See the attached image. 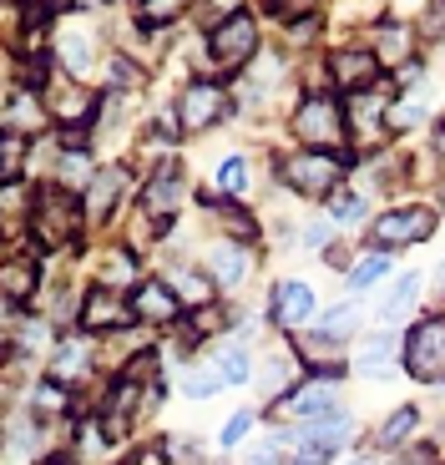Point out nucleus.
Segmentation results:
<instances>
[{"instance_id": "f257e3e1", "label": "nucleus", "mask_w": 445, "mask_h": 465, "mask_svg": "<svg viewBox=\"0 0 445 465\" xmlns=\"http://www.w3.org/2000/svg\"><path fill=\"white\" fill-rule=\"evenodd\" d=\"M405 370H410L420 384H440L445 380V314L410 329V339H405Z\"/></svg>"}, {"instance_id": "f03ea898", "label": "nucleus", "mask_w": 445, "mask_h": 465, "mask_svg": "<svg viewBox=\"0 0 445 465\" xmlns=\"http://www.w3.org/2000/svg\"><path fill=\"white\" fill-rule=\"evenodd\" d=\"M279 173H283V183H289V187L324 198V193L340 187L344 163L334 157V152H293V157H283V163H279Z\"/></svg>"}, {"instance_id": "7ed1b4c3", "label": "nucleus", "mask_w": 445, "mask_h": 465, "mask_svg": "<svg viewBox=\"0 0 445 465\" xmlns=\"http://www.w3.org/2000/svg\"><path fill=\"white\" fill-rule=\"evenodd\" d=\"M293 137H304L309 152H324V147H340L344 142V112L329 96H309L293 116Z\"/></svg>"}, {"instance_id": "20e7f679", "label": "nucleus", "mask_w": 445, "mask_h": 465, "mask_svg": "<svg viewBox=\"0 0 445 465\" xmlns=\"http://www.w3.org/2000/svg\"><path fill=\"white\" fill-rule=\"evenodd\" d=\"M430 232H435L430 208H395V213H385V218H375V223H370V238H375L380 248L420 243V238H430Z\"/></svg>"}, {"instance_id": "39448f33", "label": "nucleus", "mask_w": 445, "mask_h": 465, "mask_svg": "<svg viewBox=\"0 0 445 465\" xmlns=\"http://www.w3.org/2000/svg\"><path fill=\"white\" fill-rule=\"evenodd\" d=\"M76 203L66 198V193H46V198L35 203V232H41V243L46 248H61L76 238Z\"/></svg>"}, {"instance_id": "423d86ee", "label": "nucleus", "mask_w": 445, "mask_h": 465, "mask_svg": "<svg viewBox=\"0 0 445 465\" xmlns=\"http://www.w3.org/2000/svg\"><path fill=\"white\" fill-rule=\"evenodd\" d=\"M253 46H258V35H253V21H248V15H228V21L213 31V41H208V51H213L218 66H238V61H248Z\"/></svg>"}, {"instance_id": "0eeeda50", "label": "nucleus", "mask_w": 445, "mask_h": 465, "mask_svg": "<svg viewBox=\"0 0 445 465\" xmlns=\"http://www.w3.org/2000/svg\"><path fill=\"white\" fill-rule=\"evenodd\" d=\"M222 112H228V96L218 92V86H188L183 92V102H177V116H183V127L188 132H203L213 127V122H222Z\"/></svg>"}, {"instance_id": "6e6552de", "label": "nucleus", "mask_w": 445, "mask_h": 465, "mask_svg": "<svg viewBox=\"0 0 445 465\" xmlns=\"http://www.w3.org/2000/svg\"><path fill=\"white\" fill-rule=\"evenodd\" d=\"M127 319H132V303L122 299V293H112V289L86 293V303H82V329H86V334L117 329V324H127Z\"/></svg>"}, {"instance_id": "1a4fd4ad", "label": "nucleus", "mask_w": 445, "mask_h": 465, "mask_svg": "<svg viewBox=\"0 0 445 465\" xmlns=\"http://www.w3.org/2000/svg\"><path fill=\"white\" fill-rule=\"evenodd\" d=\"M273 314H279V324H304L309 314H314V293H309V283L289 279L273 289Z\"/></svg>"}, {"instance_id": "9d476101", "label": "nucleus", "mask_w": 445, "mask_h": 465, "mask_svg": "<svg viewBox=\"0 0 445 465\" xmlns=\"http://www.w3.org/2000/svg\"><path fill=\"white\" fill-rule=\"evenodd\" d=\"M132 309H137L142 319H153V324H167V319H177L183 303L173 299V289H167L163 279H153V283H142L137 289V303H132Z\"/></svg>"}, {"instance_id": "9b49d317", "label": "nucleus", "mask_w": 445, "mask_h": 465, "mask_svg": "<svg viewBox=\"0 0 445 465\" xmlns=\"http://www.w3.org/2000/svg\"><path fill=\"white\" fill-rule=\"evenodd\" d=\"M122 187H127V173H122V167L96 173L92 187H86V213H92V218H106V213H112V203L122 198Z\"/></svg>"}, {"instance_id": "f8f14e48", "label": "nucleus", "mask_w": 445, "mask_h": 465, "mask_svg": "<svg viewBox=\"0 0 445 465\" xmlns=\"http://www.w3.org/2000/svg\"><path fill=\"white\" fill-rule=\"evenodd\" d=\"M344 435H350V415H344V410H329V415L309 420L304 430H299V440H309L314 450H334Z\"/></svg>"}, {"instance_id": "ddd939ff", "label": "nucleus", "mask_w": 445, "mask_h": 465, "mask_svg": "<svg viewBox=\"0 0 445 465\" xmlns=\"http://www.w3.org/2000/svg\"><path fill=\"white\" fill-rule=\"evenodd\" d=\"M375 66H380V56H370V51H344V56H334V76L344 86H354V92H364V86L375 82Z\"/></svg>"}, {"instance_id": "4468645a", "label": "nucleus", "mask_w": 445, "mask_h": 465, "mask_svg": "<svg viewBox=\"0 0 445 465\" xmlns=\"http://www.w3.org/2000/svg\"><path fill=\"white\" fill-rule=\"evenodd\" d=\"M385 102H390L385 92H354V102H350V116L370 132V142L385 132Z\"/></svg>"}, {"instance_id": "2eb2a0df", "label": "nucleus", "mask_w": 445, "mask_h": 465, "mask_svg": "<svg viewBox=\"0 0 445 465\" xmlns=\"http://www.w3.org/2000/svg\"><path fill=\"white\" fill-rule=\"evenodd\" d=\"M208 273H213L218 283H238V279L248 273V253H243L238 243H218V248L208 253Z\"/></svg>"}, {"instance_id": "dca6fc26", "label": "nucleus", "mask_w": 445, "mask_h": 465, "mask_svg": "<svg viewBox=\"0 0 445 465\" xmlns=\"http://www.w3.org/2000/svg\"><path fill=\"white\" fill-rule=\"evenodd\" d=\"M167 289H173V299L177 303H208L213 299V289H208V279L203 273H193V268H167Z\"/></svg>"}, {"instance_id": "f3484780", "label": "nucleus", "mask_w": 445, "mask_h": 465, "mask_svg": "<svg viewBox=\"0 0 445 465\" xmlns=\"http://www.w3.org/2000/svg\"><path fill=\"white\" fill-rule=\"evenodd\" d=\"M415 293H420V279H415V273H405V279L390 289V299L380 303V319H385V324H400V319L415 309Z\"/></svg>"}, {"instance_id": "a211bd4d", "label": "nucleus", "mask_w": 445, "mask_h": 465, "mask_svg": "<svg viewBox=\"0 0 445 465\" xmlns=\"http://www.w3.org/2000/svg\"><path fill=\"white\" fill-rule=\"evenodd\" d=\"M31 289H35V268L25 263V258L0 268V293H5V299H31Z\"/></svg>"}, {"instance_id": "6ab92c4d", "label": "nucleus", "mask_w": 445, "mask_h": 465, "mask_svg": "<svg viewBox=\"0 0 445 465\" xmlns=\"http://www.w3.org/2000/svg\"><path fill=\"white\" fill-rule=\"evenodd\" d=\"M395 334H375L370 344L360 349V364H364V374H385L390 370V360H395Z\"/></svg>"}, {"instance_id": "aec40b11", "label": "nucleus", "mask_w": 445, "mask_h": 465, "mask_svg": "<svg viewBox=\"0 0 445 465\" xmlns=\"http://www.w3.org/2000/svg\"><path fill=\"white\" fill-rule=\"evenodd\" d=\"M177 193H183V183H177L173 173H167V177H157V183L147 187V213H153V218H157V213H163V223H167V213H173Z\"/></svg>"}, {"instance_id": "412c9836", "label": "nucleus", "mask_w": 445, "mask_h": 465, "mask_svg": "<svg viewBox=\"0 0 445 465\" xmlns=\"http://www.w3.org/2000/svg\"><path fill=\"white\" fill-rule=\"evenodd\" d=\"M51 112H56L61 122H76V116L92 112V96H86V92H71V86H61V92L51 96Z\"/></svg>"}, {"instance_id": "4be33fe9", "label": "nucleus", "mask_w": 445, "mask_h": 465, "mask_svg": "<svg viewBox=\"0 0 445 465\" xmlns=\"http://www.w3.org/2000/svg\"><path fill=\"white\" fill-rule=\"evenodd\" d=\"M218 380H222V384H243V380H248V354H243L238 344L218 354Z\"/></svg>"}, {"instance_id": "5701e85b", "label": "nucleus", "mask_w": 445, "mask_h": 465, "mask_svg": "<svg viewBox=\"0 0 445 465\" xmlns=\"http://www.w3.org/2000/svg\"><path fill=\"white\" fill-rule=\"evenodd\" d=\"M92 163H86V152L82 157H76V152H66V157H61V183L66 187H92Z\"/></svg>"}, {"instance_id": "b1692460", "label": "nucleus", "mask_w": 445, "mask_h": 465, "mask_svg": "<svg viewBox=\"0 0 445 465\" xmlns=\"http://www.w3.org/2000/svg\"><path fill=\"white\" fill-rule=\"evenodd\" d=\"M299 349H304V360H309V364H319V360H329V364H340V339L309 334V339H304V344H299Z\"/></svg>"}, {"instance_id": "393cba45", "label": "nucleus", "mask_w": 445, "mask_h": 465, "mask_svg": "<svg viewBox=\"0 0 445 465\" xmlns=\"http://www.w3.org/2000/svg\"><path fill=\"white\" fill-rule=\"evenodd\" d=\"M415 420H420V415H415L410 405H405V410H395V415H390V425H385V430H380V440H385V445H400V440H405V435L415 430Z\"/></svg>"}, {"instance_id": "a878e982", "label": "nucleus", "mask_w": 445, "mask_h": 465, "mask_svg": "<svg viewBox=\"0 0 445 465\" xmlns=\"http://www.w3.org/2000/svg\"><path fill=\"white\" fill-rule=\"evenodd\" d=\"M183 390H188L193 400H213L222 390V380H218V370H203V374H188V380H183Z\"/></svg>"}, {"instance_id": "bb28decb", "label": "nucleus", "mask_w": 445, "mask_h": 465, "mask_svg": "<svg viewBox=\"0 0 445 465\" xmlns=\"http://www.w3.org/2000/svg\"><path fill=\"white\" fill-rule=\"evenodd\" d=\"M405 46H410V41H405L400 25H380V61H400V56H405Z\"/></svg>"}, {"instance_id": "cd10ccee", "label": "nucleus", "mask_w": 445, "mask_h": 465, "mask_svg": "<svg viewBox=\"0 0 445 465\" xmlns=\"http://www.w3.org/2000/svg\"><path fill=\"white\" fill-rule=\"evenodd\" d=\"M218 183H222V193H243V187H248V163H243V157H228L222 173H218Z\"/></svg>"}, {"instance_id": "c85d7f7f", "label": "nucleus", "mask_w": 445, "mask_h": 465, "mask_svg": "<svg viewBox=\"0 0 445 465\" xmlns=\"http://www.w3.org/2000/svg\"><path fill=\"white\" fill-rule=\"evenodd\" d=\"M385 268H390V258H380V253H375V258H364V263L350 268V283H354V289H364V283H375Z\"/></svg>"}, {"instance_id": "c756f323", "label": "nucleus", "mask_w": 445, "mask_h": 465, "mask_svg": "<svg viewBox=\"0 0 445 465\" xmlns=\"http://www.w3.org/2000/svg\"><path fill=\"white\" fill-rule=\"evenodd\" d=\"M61 61H66L71 71H86V61H92V56H86V41H82V35H66V41H61Z\"/></svg>"}, {"instance_id": "7c9ffc66", "label": "nucleus", "mask_w": 445, "mask_h": 465, "mask_svg": "<svg viewBox=\"0 0 445 465\" xmlns=\"http://www.w3.org/2000/svg\"><path fill=\"white\" fill-rule=\"evenodd\" d=\"M35 122H41V112L31 106V92H21L11 106V127H35Z\"/></svg>"}, {"instance_id": "2f4dec72", "label": "nucleus", "mask_w": 445, "mask_h": 465, "mask_svg": "<svg viewBox=\"0 0 445 465\" xmlns=\"http://www.w3.org/2000/svg\"><path fill=\"white\" fill-rule=\"evenodd\" d=\"M248 430H253V415H248V410H238V415L228 420V425H222V445H238Z\"/></svg>"}, {"instance_id": "473e14b6", "label": "nucleus", "mask_w": 445, "mask_h": 465, "mask_svg": "<svg viewBox=\"0 0 445 465\" xmlns=\"http://www.w3.org/2000/svg\"><path fill=\"white\" fill-rule=\"evenodd\" d=\"M177 15H183L177 0H167V5H142V21L147 25H167V21H177Z\"/></svg>"}, {"instance_id": "72a5a7b5", "label": "nucleus", "mask_w": 445, "mask_h": 465, "mask_svg": "<svg viewBox=\"0 0 445 465\" xmlns=\"http://www.w3.org/2000/svg\"><path fill=\"white\" fill-rule=\"evenodd\" d=\"M163 450L173 455V465H193V455H198V450H193V440H177V435H173V440H163Z\"/></svg>"}, {"instance_id": "f704fd0d", "label": "nucleus", "mask_w": 445, "mask_h": 465, "mask_svg": "<svg viewBox=\"0 0 445 465\" xmlns=\"http://www.w3.org/2000/svg\"><path fill=\"white\" fill-rule=\"evenodd\" d=\"M425 35H430V41H445V5H430V11H425Z\"/></svg>"}, {"instance_id": "c9c22d12", "label": "nucleus", "mask_w": 445, "mask_h": 465, "mask_svg": "<svg viewBox=\"0 0 445 465\" xmlns=\"http://www.w3.org/2000/svg\"><path fill=\"white\" fill-rule=\"evenodd\" d=\"M354 324V314H350V309H334V314H329L324 319V339H334V334H344V329H350Z\"/></svg>"}, {"instance_id": "e433bc0d", "label": "nucleus", "mask_w": 445, "mask_h": 465, "mask_svg": "<svg viewBox=\"0 0 445 465\" xmlns=\"http://www.w3.org/2000/svg\"><path fill=\"white\" fill-rule=\"evenodd\" d=\"M35 410H61V390H56V384H41V390H35Z\"/></svg>"}, {"instance_id": "4c0bfd02", "label": "nucleus", "mask_w": 445, "mask_h": 465, "mask_svg": "<svg viewBox=\"0 0 445 465\" xmlns=\"http://www.w3.org/2000/svg\"><path fill=\"white\" fill-rule=\"evenodd\" d=\"M334 213H340L344 223H354L364 213V198H334Z\"/></svg>"}, {"instance_id": "58836bf2", "label": "nucleus", "mask_w": 445, "mask_h": 465, "mask_svg": "<svg viewBox=\"0 0 445 465\" xmlns=\"http://www.w3.org/2000/svg\"><path fill=\"white\" fill-rule=\"evenodd\" d=\"M248 465H273V445H258V450H248Z\"/></svg>"}, {"instance_id": "ea45409f", "label": "nucleus", "mask_w": 445, "mask_h": 465, "mask_svg": "<svg viewBox=\"0 0 445 465\" xmlns=\"http://www.w3.org/2000/svg\"><path fill=\"white\" fill-rule=\"evenodd\" d=\"M299 465H329V450H314V445H309V450L299 455Z\"/></svg>"}, {"instance_id": "a19ab883", "label": "nucleus", "mask_w": 445, "mask_h": 465, "mask_svg": "<svg viewBox=\"0 0 445 465\" xmlns=\"http://www.w3.org/2000/svg\"><path fill=\"white\" fill-rule=\"evenodd\" d=\"M440 283H445V268H440Z\"/></svg>"}, {"instance_id": "79ce46f5", "label": "nucleus", "mask_w": 445, "mask_h": 465, "mask_svg": "<svg viewBox=\"0 0 445 465\" xmlns=\"http://www.w3.org/2000/svg\"><path fill=\"white\" fill-rule=\"evenodd\" d=\"M350 465H360V460H350Z\"/></svg>"}]
</instances>
